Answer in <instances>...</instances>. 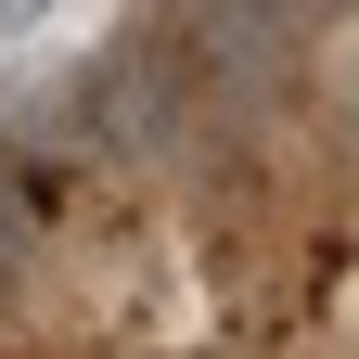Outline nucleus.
<instances>
[{
    "label": "nucleus",
    "mask_w": 359,
    "mask_h": 359,
    "mask_svg": "<svg viewBox=\"0 0 359 359\" xmlns=\"http://www.w3.org/2000/svg\"><path fill=\"white\" fill-rule=\"evenodd\" d=\"M39 13H52V0H0V39H13V26H39Z\"/></svg>",
    "instance_id": "obj_1"
},
{
    "label": "nucleus",
    "mask_w": 359,
    "mask_h": 359,
    "mask_svg": "<svg viewBox=\"0 0 359 359\" xmlns=\"http://www.w3.org/2000/svg\"><path fill=\"white\" fill-rule=\"evenodd\" d=\"M283 13H295V26H334V13H346V0H283Z\"/></svg>",
    "instance_id": "obj_2"
},
{
    "label": "nucleus",
    "mask_w": 359,
    "mask_h": 359,
    "mask_svg": "<svg viewBox=\"0 0 359 359\" xmlns=\"http://www.w3.org/2000/svg\"><path fill=\"white\" fill-rule=\"evenodd\" d=\"M13 231H26V218H13V193H0V269H13Z\"/></svg>",
    "instance_id": "obj_3"
}]
</instances>
